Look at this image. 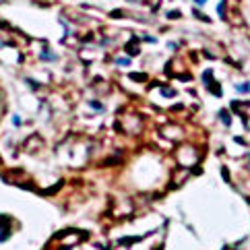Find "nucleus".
<instances>
[{
  "label": "nucleus",
  "instance_id": "obj_1",
  "mask_svg": "<svg viewBox=\"0 0 250 250\" xmlns=\"http://www.w3.org/2000/svg\"><path fill=\"white\" fill-rule=\"evenodd\" d=\"M238 91H242V93H248V91H250V83L240 85V87H238Z\"/></svg>",
  "mask_w": 250,
  "mask_h": 250
},
{
  "label": "nucleus",
  "instance_id": "obj_2",
  "mask_svg": "<svg viewBox=\"0 0 250 250\" xmlns=\"http://www.w3.org/2000/svg\"><path fill=\"white\" fill-rule=\"evenodd\" d=\"M196 2H199V4H205V2H207V0H196Z\"/></svg>",
  "mask_w": 250,
  "mask_h": 250
}]
</instances>
